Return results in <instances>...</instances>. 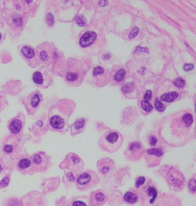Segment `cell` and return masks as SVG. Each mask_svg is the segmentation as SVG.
Returning <instances> with one entry per match:
<instances>
[{
    "instance_id": "obj_1",
    "label": "cell",
    "mask_w": 196,
    "mask_h": 206,
    "mask_svg": "<svg viewBox=\"0 0 196 206\" xmlns=\"http://www.w3.org/2000/svg\"><path fill=\"white\" fill-rule=\"evenodd\" d=\"M74 109V103L69 100L59 101L52 107L49 118V125L54 130L61 131L68 122V119Z\"/></svg>"
},
{
    "instance_id": "obj_2",
    "label": "cell",
    "mask_w": 196,
    "mask_h": 206,
    "mask_svg": "<svg viewBox=\"0 0 196 206\" xmlns=\"http://www.w3.org/2000/svg\"><path fill=\"white\" fill-rule=\"evenodd\" d=\"M86 73L87 69L84 62L70 59L68 63L65 79L67 82L76 86L81 84V82L83 81Z\"/></svg>"
},
{
    "instance_id": "obj_3",
    "label": "cell",
    "mask_w": 196,
    "mask_h": 206,
    "mask_svg": "<svg viewBox=\"0 0 196 206\" xmlns=\"http://www.w3.org/2000/svg\"><path fill=\"white\" fill-rule=\"evenodd\" d=\"M123 142V139L120 132L117 131H109L103 135L98 144L103 150L113 152L119 149L122 145Z\"/></svg>"
},
{
    "instance_id": "obj_4",
    "label": "cell",
    "mask_w": 196,
    "mask_h": 206,
    "mask_svg": "<svg viewBox=\"0 0 196 206\" xmlns=\"http://www.w3.org/2000/svg\"><path fill=\"white\" fill-rule=\"evenodd\" d=\"M137 190L139 197L141 199L142 206H152L158 198L157 187L151 180L147 181V182H146L145 184Z\"/></svg>"
},
{
    "instance_id": "obj_5",
    "label": "cell",
    "mask_w": 196,
    "mask_h": 206,
    "mask_svg": "<svg viewBox=\"0 0 196 206\" xmlns=\"http://www.w3.org/2000/svg\"><path fill=\"white\" fill-rule=\"evenodd\" d=\"M193 123L192 115L190 112H185L173 120L172 127L173 132H176L177 135H187L193 126Z\"/></svg>"
},
{
    "instance_id": "obj_6",
    "label": "cell",
    "mask_w": 196,
    "mask_h": 206,
    "mask_svg": "<svg viewBox=\"0 0 196 206\" xmlns=\"http://www.w3.org/2000/svg\"><path fill=\"white\" fill-rule=\"evenodd\" d=\"M75 181L77 189L80 191H87L95 187L100 182V178L94 171L87 170L77 176Z\"/></svg>"
},
{
    "instance_id": "obj_7",
    "label": "cell",
    "mask_w": 196,
    "mask_h": 206,
    "mask_svg": "<svg viewBox=\"0 0 196 206\" xmlns=\"http://www.w3.org/2000/svg\"><path fill=\"white\" fill-rule=\"evenodd\" d=\"M166 182L169 188L174 192H180L185 187V176L181 172L175 168H171L166 175Z\"/></svg>"
},
{
    "instance_id": "obj_8",
    "label": "cell",
    "mask_w": 196,
    "mask_h": 206,
    "mask_svg": "<svg viewBox=\"0 0 196 206\" xmlns=\"http://www.w3.org/2000/svg\"><path fill=\"white\" fill-rule=\"evenodd\" d=\"M110 76L109 71L101 66H97L92 71V82L93 85L97 87L106 85L110 81Z\"/></svg>"
},
{
    "instance_id": "obj_9",
    "label": "cell",
    "mask_w": 196,
    "mask_h": 206,
    "mask_svg": "<svg viewBox=\"0 0 196 206\" xmlns=\"http://www.w3.org/2000/svg\"><path fill=\"white\" fill-rule=\"evenodd\" d=\"M60 167L61 168L70 170L71 172H78L84 168V163L79 156H77L76 154L69 153L63 162L60 165Z\"/></svg>"
},
{
    "instance_id": "obj_10",
    "label": "cell",
    "mask_w": 196,
    "mask_h": 206,
    "mask_svg": "<svg viewBox=\"0 0 196 206\" xmlns=\"http://www.w3.org/2000/svg\"><path fill=\"white\" fill-rule=\"evenodd\" d=\"M20 202L22 206H45V199L38 192H32L25 195Z\"/></svg>"
},
{
    "instance_id": "obj_11",
    "label": "cell",
    "mask_w": 196,
    "mask_h": 206,
    "mask_svg": "<svg viewBox=\"0 0 196 206\" xmlns=\"http://www.w3.org/2000/svg\"><path fill=\"white\" fill-rule=\"evenodd\" d=\"M54 53V48L52 44L45 42L37 47V54L38 59L45 64H49L51 62Z\"/></svg>"
},
{
    "instance_id": "obj_12",
    "label": "cell",
    "mask_w": 196,
    "mask_h": 206,
    "mask_svg": "<svg viewBox=\"0 0 196 206\" xmlns=\"http://www.w3.org/2000/svg\"><path fill=\"white\" fill-rule=\"evenodd\" d=\"M32 163L34 171L37 172H44L49 166L50 159L45 153L39 152L35 154L32 158Z\"/></svg>"
},
{
    "instance_id": "obj_13",
    "label": "cell",
    "mask_w": 196,
    "mask_h": 206,
    "mask_svg": "<svg viewBox=\"0 0 196 206\" xmlns=\"http://www.w3.org/2000/svg\"><path fill=\"white\" fill-rule=\"evenodd\" d=\"M144 148L142 144L138 142H133L130 144L126 152H125L126 158L130 161L137 162L142 158L144 154Z\"/></svg>"
},
{
    "instance_id": "obj_14",
    "label": "cell",
    "mask_w": 196,
    "mask_h": 206,
    "mask_svg": "<svg viewBox=\"0 0 196 206\" xmlns=\"http://www.w3.org/2000/svg\"><path fill=\"white\" fill-rule=\"evenodd\" d=\"M164 152L162 148H156L148 149L146 152V165L149 167H154L158 165L161 162Z\"/></svg>"
},
{
    "instance_id": "obj_15",
    "label": "cell",
    "mask_w": 196,
    "mask_h": 206,
    "mask_svg": "<svg viewBox=\"0 0 196 206\" xmlns=\"http://www.w3.org/2000/svg\"><path fill=\"white\" fill-rule=\"evenodd\" d=\"M98 40V35L94 30H88L82 35L79 41V44L84 49H90L95 45H98L97 41Z\"/></svg>"
},
{
    "instance_id": "obj_16",
    "label": "cell",
    "mask_w": 196,
    "mask_h": 206,
    "mask_svg": "<svg viewBox=\"0 0 196 206\" xmlns=\"http://www.w3.org/2000/svg\"><path fill=\"white\" fill-rule=\"evenodd\" d=\"M152 206H182L179 199L174 195L162 194L156 199Z\"/></svg>"
},
{
    "instance_id": "obj_17",
    "label": "cell",
    "mask_w": 196,
    "mask_h": 206,
    "mask_svg": "<svg viewBox=\"0 0 196 206\" xmlns=\"http://www.w3.org/2000/svg\"><path fill=\"white\" fill-rule=\"evenodd\" d=\"M41 100H42V97L38 91L31 93L28 96L27 99L25 100L24 103H25V108L30 114L35 113L38 110L40 103H41Z\"/></svg>"
},
{
    "instance_id": "obj_18",
    "label": "cell",
    "mask_w": 196,
    "mask_h": 206,
    "mask_svg": "<svg viewBox=\"0 0 196 206\" xmlns=\"http://www.w3.org/2000/svg\"><path fill=\"white\" fill-rule=\"evenodd\" d=\"M21 52H22L24 59L28 62L29 65L32 67L38 65L39 59H38L37 52L32 47H31L29 45H24L21 49Z\"/></svg>"
},
{
    "instance_id": "obj_19",
    "label": "cell",
    "mask_w": 196,
    "mask_h": 206,
    "mask_svg": "<svg viewBox=\"0 0 196 206\" xmlns=\"http://www.w3.org/2000/svg\"><path fill=\"white\" fill-rule=\"evenodd\" d=\"M107 201V196L101 190L92 192L90 195L89 204L90 206H103Z\"/></svg>"
},
{
    "instance_id": "obj_20",
    "label": "cell",
    "mask_w": 196,
    "mask_h": 206,
    "mask_svg": "<svg viewBox=\"0 0 196 206\" xmlns=\"http://www.w3.org/2000/svg\"><path fill=\"white\" fill-rule=\"evenodd\" d=\"M97 165V169H98L100 173L102 174L103 176L108 175L115 168L113 161L112 159H109V158H105V159H101L100 161H98Z\"/></svg>"
},
{
    "instance_id": "obj_21",
    "label": "cell",
    "mask_w": 196,
    "mask_h": 206,
    "mask_svg": "<svg viewBox=\"0 0 196 206\" xmlns=\"http://www.w3.org/2000/svg\"><path fill=\"white\" fill-rule=\"evenodd\" d=\"M18 170L22 174H29L34 171L32 163L29 159L25 158L21 159L18 163Z\"/></svg>"
},
{
    "instance_id": "obj_22",
    "label": "cell",
    "mask_w": 196,
    "mask_h": 206,
    "mask_svg": "<svg viewBox=\"0 0 196 206\" xmlns=\"http://www.w3.org/2000/svg\"><path fill=\"white\" fill-rule=\"evenodd\" d=\"M32 79H33V82H34L36 85H42V86H43V87H46L45 83L47 82L48 85H49V83H50L49 79L51 80V77L49 76H45V75L42 73V72L37 71V72H35V73L33 74Z\"/></svg>"
},
{
    "instance_id": "obj_23",
    "label": "cell",
    "mask_w": 196,
    "mask_h": 206,
    "mask_svg": "<svg viewBox=\"0 0 196 206\" xmlns=\"http://www.w3.org/2000/svg\"><path fill=\"white\" fill-rule=\"evenodd\" d=\"M123 199H124L125 202H126L127 204L134 205L136 204V203H137V202H138L139 199L137 190H134L133 188H131L130 190L127 191V192L125 193Z\"/></svg>"
},
{
    "instance_id": "obj_24",
    "label": "cell",
    "mask_w": 196,
    "mask_h": 206,
    "mask_svg": "<svg viewBox=\"0 0 196 206\" xmlns=\"http://www.w3.org/2000/svg\"><path fill=\"white\" fill-rule=\"evenodd\" d=\"M22 122L18 119H15L9 123V129L12 133L18 134L22 131Z\"/></svg>"
},
{
    "instance_id": "obj_25",
    "label": "cell",
    "mask_w": 196,
    "mask_h": 206,
    "mask_svg": "<svg viewBox=\"0 0 196 206\" xmlns=\"http://www.w3.org/2000/svg\"><path fill=\"white\" fill-rule=\"evenodd\" d=\"M178 98V93L177 92H168L166 94H163L160 97L161 101L166 102H172L176 100Z\"/></svg>"
},
{
    "instance_id": "obj_26",
    "label": "cell",
    "mask_w": 196,
    "mask_h": 206,
    "mask_svg": "<svg viewBox=\"0 0 196 206\" xmlns=\"http://www.w3.org/2000/svg\"><path fill=\"white\" fill-rule=\"evenodd\" d=\"M85 125V119H78L73 124L71 127V131L72 133L74 132V134L78 133L79 132H81V130H82V128H84Z\"/></svg>"
},
{
    "instance_id": "obj_27",
    "label": "cell",
    "mask_w": 196,
    "mask_h": 206,
    "mask_svg": "<svg viewBox=\"0 0 196 206\" xmlns=\"http://www.w3.org/2000/svg\"><path fill=\"white\" fill-rule=\"evenodd\" d=\"M70 206H89V204L87 199H82V198H77V199H74L71 201Z\"/></svg>"
},
{
    "instance_id": "obj_28",
    "label": "cell",
    "mask_w": 196,
    "mask_h": 206,
    "mask_svg": "<svg viewBox=\"0 0 196 206\" xmlns=\"http://www.w3.org/2000/svg\"><path fill=\"white\" fill-rule=\"evenodd\" d=\"M125 76H126V71L123 69H120L117 71V73L114 75L113 79L116 82H120L123 80L124 79Z\"/></svg>"
},
{
    "instance_id": "obj_29",
    "label": "cell",
    "mask_w": 196,
    "mask_h": 206,
    "mask_svg": "<svg viewBox=\"0 0 196 206\" xmlns=\"http://www.w3.org/2000/svg\"><path fill=\"white\" fill-rule=\"evenodd\" d=\"M123 92L125 95L130 94L132 92H134L135 90V85L133 82H129V83H126L124 86L123 87Z\"/></svg>"
},
{
    "instance_id": "obj_30",
    "label": "cell",
    "mask_w": 196,
    "mask_h": 206,
    "mask_svg": "<svg viewBox=\"0 0 196 206\" xmlns=\"http://www.w3.org/2000/svg\"><path fill=\"white\" fill-rule=\"evenodd\" d=\"M141 108L144 112H147V113H149L153 110V105L149 103V102L145 101V100L141 101Z\"/></svg>"
},
{
    "instance_id": "obj_31",
    "label": "cell",
    "mask_w": 196,
    "mask_h": 206,
    "mask_svg": "<svg viewBox=\"0 0 196 206\" xmlns=\"http://www.w3.org/2000/svg\"><path fill=\"white\" fill-rule=\"evenodd\" d=\"M189 190L192 194H195L196 192V181L195 178H192L189 180Z\"/></svg>"
},
{
    "instance_id": "obj_32",
    "label": "cell",
    "mask_w": 196,
    "mask_h": 206,
    "mask_svg": "<svg viewBox=\"0 0 196 206\" xmlns=\"http://www.w3.org/2000/svg\"><path fill=\"white\" fill-rule=\"evenodd\" d=\"M146 182V179L144 176H139L137 179L135 183V188L136 189H138V188H140L142 185L145 184V182Z\"/></svg>"
},
{
    "instance_id": "obj_33",
    "label": "cell",
    "mask_w": 196,
    "mask_h": 206,
    "mask_svg": "<svg viewBox=\"0 0 196 206\" xmlns=\"http://www.w3.org/2000/svg\"><path fill=\"white\" fill-rule=\"evenodd\" d=\"M155 108H156V110L159 112H164L165 109H166V106H165L159 100L157 99L155 100Z\"/></svg>"
},
{
    "instance_id": "obj_34",
    "label": "cell",
    "mask_w": 196,
    "mask_h": 206,
    "mask_svg": "<svg viewBox=\"0 0 196 206\" xmlns=\"http://www.w3.org/2000/svg\"><path fill=\"white\" fill-rule=\"evenodd\" d=\"M6 206H22V204L21 202L17 199H11L8 201Z\"/></svg>"
},
{
    "instance_id": "obj_35",
    "label": "cell",
    "mask_w": 196,
    "mask_h": 206,
    "mask_svg": "<svg viewBox=\"0 0 196 206\" xmlns=\"http://www.w3.org/2000/svg\"><path fill=\"white\" fill-rule=\"evenodd\" d=\"M174 84L175 86L179 88V89H182V88H184L185 85V81L181 78L175 79L174 80Z\"/></svg>"
},
{
    "instance_id": "obj_36",
    "label": "cell",
    "mask_w": 196,
    "mask_h": 206,
    "mask_svg": "<svg viewBox=\"0 0 196 206\" xmlns=\"http://www.w3.org/2000/svg\"><path fill=\"white\" fill-rule=\"evenodd\" d=\"M9 182H10V178L9 176H6V177L2 179V181L0 182V188L7 187L9 184Z\"/></svg>"
},
{
    "instance_id": "obj_37",
    "label": "cell",
    "mask_w": 196,
    "mask_h": 206,
    "mask_svg": "<svg viewBox=\"0 0 196 206\" xmlns=\"http://www.w3.org/2000/svg\"><path fill=\"white\" fill-rule=\"evenodd\" d=\"M66 179L69 182H74V180H75L74 175L73 174V172H69L68 173L66 174Z\"/></svg>"
},
{
    "instance_id": "obj_38",
    "label": "cell",
    "mask_w": 196,
    "mask_h": 206,
    "mask_svg": "<svg viewBox=\"0 0 196 206\" xmlns=\"http://www.w3.org/2000/svg\"><path fill=\"white\" fill-rule=\"evenodd\" d=\"M152 96H153V94H152V91L148 90L147 92L145 93V95H144V96H143L144 100H145V101L149 102V100H150L152 99Z\"/></svg>"
},
{
    "instance_id": "obj_39",
    "label": "cell",
    "mask_w": 196,
    "mask_h": 206,
    "mask_svg": "<svg viewBox=\"0 0 196 206\" xmlns=\"http://www.w3.org/2000/svg\"><path fill=\"white\" fill-rule=\"evenodd\" d=\"M138 33H139V29L137 27H135L134 29L132 30V32L130 33V36H129V37H130V39H133V38H135L136 36H137V35L138 34Z\"/></svg>"
},
{
    "instance_id": "obj_40",
    "label": "cell",
    "mask_w": 196,
    "mask_h": 206,
    "mask_svg": "<svg viewBox=\"0 0 196 206\" xmlns=\"http://www.w3.org/2000/svg\"><path fill=\"white\" fill-rule=\"evenodd\" d=\"M4 151L6 152V153H11L13 151V147L11 145H6L4 147Z\"/></svg>"
},
{
    "instance_id": "obj_41",
    "label": "cell",
    "mask_w": 196,
    "mask_h": 206,
    "mask_svg": "<svg viewBox=\"0 0 196 206\" xmlns=\"http://www.w3.org/2000/svg\"><path fill=\"white\" fill-rule=\"evenodd\" d=\"M194 69V65L193 64H185L184 65V69H185V71H189V70H192V69Z\"/></svg>"
},
{
    "instance_id": "obj_42",
    "label": "cell",
    "mask_w": 196,
    "mask_h": 206,
    "mask_svg": "<svg viewBox=\"0 0 196 206\" xmlns=\"http://www.w3.org/2000/svg\"><path fill=\"white\" fill-rule=\"evenodd\" d=\"M149 142H150V145L154 146L156 145V144L157 143V138L155 137V136H151L150 137V140H149Z\"/></svg>"
},
{
    "instance_id": "obj_43",
    "label": "cell",
    "mask_w": 196,
    "mask_h": 206,
    "mask_svg": "<svg viewBox=\"0 0 196 206\" xmlns=\"http://www.w3.org/2000/svg\"><path fill=\"white\" fill-rule=\"evenodd\" d=\"M1 39H2V35H1V33H0V40H1Z\"/></svg>"
}]
</instances>
